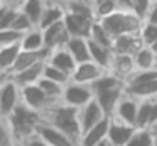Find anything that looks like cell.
<instances>
[{"instance_id": "obj_1", "label": "cell", "mask_w": 157, "mask_h": 146, "mask_svg": "<svg viewBox=\"0 0 157 146\" xmlns=\"http://www.w3.org/2000/svg\"><path fill=\"white\" fill-rule=\"evenodd\" d=\"M42 121L48 124L58 128L59 131H63L66 136L78 143L81 139V124H79V109L68 106L64 102H58L52 108H49L48 111L42 112Z\"/></svg>"}, {"instance_id": "obj_2", "label": "cell", "mask_w": 157, "mask_h": 146, "mask_svg": "<svg viewBox=\"0 0 157 146\" xmlns=\"http://www.w3.org/2000/svg\"><path fill=\"white\" fill-rule=\"evenodd\" d=\"M42 121V114L34 109L27 108L24 102L17 106V108L12 111V114L7 118V123H9V128H10L12 134L15 136L19 143L22 139L29 138L36 133L37 126L41 124Z\"/></svg>"}, {"instance_id": "obj_3", "label": "cell", "mask_w": 157, "mask_h": 146, "mask_svg": "<svg viewBox=\"0 0 157 146\" xmlns=\"http://www.w3.org/2000/svg\"><path fill=\"white\" fill-rule=\"evenodd\" d=\"M98 22L110 32L113 39L125 34H140V29L144 25L142 17H139L133 10H123V9H118L112 15Z\"/></svg>"}, {"instance_id": "obj_4", "label": "cell", "mask_w": 157, "mask_h": 146, "mask_svg": "<svg viewBox=\"0 0 157 146\" xmlns=\"http://www.w3.org/2000/svg\"><path fill=\"white\" fill-rule=\"evenodd\" d=\"M21 94H22V102H24L27 108L34 109L37 112H44L48 111L49 108H52L54 104L61 101H56V99H51L37 84H31V86H24L21 87Z\"/></svg>"}, {"instance_id": "obj_5", "label": "cell", "mask_w": 157, "mask_h": 146, "mask_svg": "<svg viewBox=\"0 0 157 146\" xmlns=\"http://www.w3.org/2000/svg\"><path fill=\"white\" fill-rule=\"evenodd\" d=\"M21 102H22L21 86L12 77H9L4 82V86L0 87V118L7 119Z\"/></svg>"}, {"instance_id": "obj_6", "label": "cell", "mask_w": 157, "mask_h": 146, "mask_svg": "<svg viewBox=\"0 0 157 146\" xmlns=\"http://www.w3.org/2000/svg\"><path fill=\"white\" fill-rule=\"evenodd\" d=\"M95 98L91 87L86 84H78V82L69 81L63 89V96H61V102L73 108H83L85 104H88L91 99Z\"/></svg>"}, {"instance_id": "obj_7", "label": "cell", "mask_w": 157, "mask_h": 146, "mask_svg": "<svg viewBox=\"0 0 157 146\" xmlns=\"http://www.w3.org/2000/svg\"><path fill=\"white\" fill-rule=\"evenodd\" d=\"M105 72H108L106 69H103L101 66H98L96 62L88 61V62H81L76 66L75 72L71 74V81L78 82V84H86L91 86L96 79H100Z\"/></svg>"}, {"instance_id": "obj_8", "label": "cell", "mask_w": 157, "mask_h": 146, "mask_svg": "<svg viewBox=\"0 0 157 146\" xmlns=\"http://www.w3.org/2000/svg\"><path fill=\"white\" fill-rule=\"evenodd\" d=\"M63 22H64V27L68 30L69 37H83V39H90L91 27L95 24V20H91V19L75 15L71 12H66Z\"/></svg>"}, {"instance_id": "obj_9", "label": "cell", "mask_w": 157, "mask_h": 146, "mask_svg": "<svg viewBox=\"0 0 157 146\" xmlns=\"http://www.w3.org/2000/svg\"><path fill=\"white\" fill-rule=\"evenodd\" d=\"M135 126H130L127 123H122L120 119L110 116V129H108V139L113 146H125L128 143V139L132 138V134L135 133Z\"/></svg>"}, {"instance_id": "obj_10", "label": "cell", "mask_w": 157, "mask_h": 146, "mask_svg": "<svg viewBox=\"0 0 157 146\" xmlns=\"http://www.w3.org/2000/svg\"><path fill=\"white\" fill-rule=\"evenodd\" d=\"M36 133H37L49 146H78V143L73 141L69 136H66L63 131H59L58 128H54V126L48 124V123H44V121H41V124L36 129Z\"/></svg>"}, {"instance_id": "obj_11", "label": "cell", "mask_w": 157, "mask_h": 146, "mask_svg": "<svg viewBox=\"0 0 157 146\" xmlns=\"http://www.w3.org/2000/svg\"><path fill=\"white\" fill-rule=\"evenodd\" d=\"M106 114L103 112V109L100 108L98 101L95 98L85 104L83 108H79V124H81V131H88L90 128H93L95 124H98L101 119H105ZM83 136V134H81Z\"/></svg>"}, {"instance_id": "obj_12", "label": "cell", "mask_w": 157, "mask_h": 146, "mask_svg": "<svg viewBox=\"0 0 157 146\" xmlns=\"http://www.w3.org/2000/svg\"><path fill=\"white\" fill-rule=\"evenodd\" d=\"M44 34V45L48 51L64 47L66 42L69 41V34L64 27V22H58L54 25H49L48 29H42Z\"/></svg>"}, {"instance_id": "obj_13", "label": "cell", "mask_w": 157, "mask_h": 146, "mask_svg": "<svg viewBox=\"0 0 157 146\" xmlns=\"http://www.w3.org/2000/svg\"><path fill=\"white\" fill-rule=\"evenodd\" d=\"M139 99L132 98L128 94H123V98L120 99L118 106H117L113 118L120 119L122 123H127L130 126H135L137 121V111H139Z\"/></svg>"}, {"instance_id": "obj_14", "label": "cell", "mask_w": 157, "mask_h": 146, "mask_svg": "<svg viewBox=\"0 0 157 146\" xmlns=\"http://www.w3.org/2000/svg\"><path fill=\"white\" fill-rule=\"evenodd\" d=\"M123 94H125V86H120V87L110 89V91L98 92V94H95V99L98 101L100 108L103 109V112L106 116H113V112H115L120 99L123 98Z\"/></svg>"}, {"instance_id": "obj_15", "label": "cell", "mask_w": 157, "mask_h": 146, "mask_svg": "<svg viewBox=\"0 0 157 146\" xmlns=\"http://www.w3.org/2000/svg\"><path fill=\"white\" fill-rule=\"evenodd\" d=\"M142 47H144V42H142V39H140V34L118 35V37H115V41H113V54L133 55Z\"/></svg>"}, {"instance_id": "obj_16", "label": "cell", "mask_w": 157, "mask_h": 146, "mask_svg": "<svg viewBox=\"0 0 157 146\" xmlns=\"http://www.w3.org/2000/svg\"><path fill=\"white\" fill-rule=\"evenodd\" d=\"M108 129H110V116H106L98 124H95L93 128H90L88 131L83 133L81 139H79V146H96L103 139H106Z\"/></svg>"}, {"instance_id": "obj_17", "label": "cell", "mask_w": 157, "mask_h": 146, "mask_svg": "<svg viewBox=\"0 0 157 146\" xmlns=\"http://www.w3.org/2000/svg\"><path fill=\"white\" fill-rule=\"evenodd\" d=\"M48 62L51 66H54V67L61 69V71L66 72L68 76H71L73 72H75L76 66H78L66 47H59V49L51 51V54H49V57H48Z\"/></svg>"}, {"instance_id": "obj_18", "label": "cell", "mask_w": 157, "mask_h": 146, "mask_svg": "<svg viewBox=\"0 0 157 146\" xmlns=\"http://www.w3.org/2000/svg\"><path fill=\"white\" fill-rule=\"evenodd\" d=\"M135 69V62H133V55H125V54H113V61L110 66V72L120 77L123 82L125 79L132 74Z\"/></svg>"}, {"instance_id": "obj_19", "label": "cell", "mask_w": 157, "mask_h": 146, "mask_svg": "<svg viewBox=\"0 0 157 146\" xmlns=\"http://www.w3.org/2000/svg\"><path fill=\"white\" fill-rule=\"evenodd\" d=\"M46 62L48 61H41V62H37V64L31 66V67L24 69V71L17 72V74H12L10 77L14 79L21 87H24V86H31V84H37V81L42 77Z\"/></svg>"}, {"instance_id": "obj_20", "label": "cell", "mask_w": 157, "mask_h": 146, "mask_svg": "<svg viewBox=\"0 0 157 146\" xmlns=\"http://www.w3.org/2000/svg\"><path fill=\"white\" fill-rule=\"evenodd\" d=\"M64 47L69 51V54L73 55V59L76 61V64H81V62L91 61V57H90L88 39H83V37H69V41L66 42Z\"/></svg>"}, {"instance_id": "obj_21", "label": "cell", "mask_w": 157, "mask_h": 146, "mask_svg": "<svg viewBox=\"0 0 157 146\" xmlns=\"http://www.w3.org/2000/svg\"><path fill=\"white\" fill-rule=\"evenodd\" d=\"M64 14H66V9L63 4L59 2H54V4H46V9L42 12V17H41V22H39V29H48L49 25H54L58 22H63L64 19Z\"/></svg>"}, {"instance_id": "obj_22", "label": "cell", "mask_w": 157, "mask_h": 146, "mask_svg": "<svg viewBox=\"0 0 157 146\" xmlns=\"http://www.w3.org/2000/svg\"><path fill=\"white\" fill-rule=\"evenodd\" d=\"M88 47H90V57H91V61L96 62L98 66H101L103 69L110 71V66H112V61H113V51L112 49L103 47V45L90 41V39H88Z\"/></svg>"}, {"instance_id": "obj_23", "label": "cell", "mask_w": 157, "mask_h": 146, "mask_svg": "<svg viewBox=\"0 0 157 146\" xmlns=\"http://www.w3.org/2000/svg\"><path fill=\"white\" fill-rule=\"evenodd\" d=\"M125 94L132 96V98L144 101V99H155L157 98V79H152L149 82L137 86H128L125 87Z\"/></svg>"}, {"instance_id": "obj_24", "label": "cell", "mask_w": 157, "mask_h": 146, "mask_svg": "<svg viewBox=\"0 0 157 146\" xmlns=\"http://www.w3.org/2000/svg\"><path fill=\"white\" fill-rule=\"evenodd\" d=\"M133 62H135V69H139V71L157 69V54L154 52L152 47L144 45L133 54Z\"/></svg>"}, {"instance_id": "obj_25", "label": "cell", "mask_w": 157, "mask_h": 146, "mask_svg": "<svg viewBox=\"0 0 157 146\" xmlns=\"http://www.w3.org/2000/svg\"><path fill=\"white\" fill-rule=\"evenodd\" d=\"M21 49L22 51H42V49H46L44 34H42L41 29L36 27L32 30L25 32L21 41Z\"/></svg>"}, {"instance_id": "obj_26", "label": "cell", "mask_w": 157, "mask_h": 146, "mask_svg": "<svg viewBox=\"0 0 157 146\" xmlns=\"http://www.w3.org/2000/svg\"><path fill=\"white\" fill-rule=\"evenodd\" d=\"M21 44H12V45H4L0 47V71L10 72L12 66L15 64L19 54H21Z\"/></svg>"}, {"instance_id": "obj_27", "label": "cell", "mask_w": 157, "mask_h": 146, "mask_svg": "<svg viewBox=\"0 0 157 146\" xmlns=\"http://www.w3.org/2000/svg\"><path fill=\"white\" fill-rule=\"evenodd\" d=\"M46 4H48V2H44V0H24V5L21 7V10L31 19V22L36 27H39V22H41Z\"/></svg>"}, {"instance_id": "obj_28", "label": "cell", "mask_w": 157, "mask_h": 146, "mask_svg": "<svg viewBox=\"0 0 157 146\" xmlns=\"http://www.w3.org/2000/svg\"><path fill=\"white\" fill-rule=\"evenodd\" d=\"M66 12H71L75 15H81V17L91 19V20H96L95 19V12H93V2H83V0H69L64 4Z\"/></svg>"}, {"instance_id": "obj_29", "label": "cell", "mask_w": 157, "mask_h": 146, "mask_svg": "<svg viewBox=\"0 0 157 146\" xmlns=\"http://www.w3.org/2000/svg\"><path fill=\"white\" fill-rule=\"evenodd\" d=\"M90 41H93V42H96V44L103 45V47H108L113 51V41H115V39L110 35V32L106 30L98 20H95V24H93V27H91Z\"/></svg>"}, {"instance_id": "obj_30", "label": "cell", "mask_w": 157, "mask_h": 146, "mask_svg": "<svg viewBox=\"0 0 157 146\" xmlns=\"http://www.w3.org/2000/svg\"><path fill=\"white\" fill-rule=\"evenodd\" d=\"M154 99H144L139 102V111H137V129H150V111H152Z\"/></svg>"}, {"instance_id": "obj_31", "label": "cell", "mask_w": 157, "mask_h": 146, "mask_svg": "<svg viewBox=\"0 0 157 146\" xmlns=\"http://www.w3.org/2000/svg\"><path fill=\"white\" fill-rule=\"evenodd\" d=\"M118 4L117 0H93V12H95V19L101 20V19L112 15L113 12L118 10Z\"/></svg>"}, {"instance_id": "obj_32", "label": "cell", "mask_w": 157, "mask_h": 146, "mask_svg": "<svg viewBox=\"0 0 157 146\" xmlns=\"http://www.w3.org/2000/svg\"><path fill=\"white\" fill-rule=\"evenodd\" d=\"M152 79H157V69H147V71H133L128 77L125 79V87L128 86H137V84H144V82H149Z\"/></svg>"}, {"instance_id": "obj_33", "label": "cell", "mask_w": 157, "mask_h": 146, "mask_svg": "<svg viewBox=\"0 0 157 146\" xmlns=\"http://www.w3.org/2000/svg\"><path fill=\"white\" fill-rule=\"evenodd\" d=\"M125 146H154V129H135Z\"/></svg>"}, {"instance_id": "obj_34", "label": "cell", "mask_w": 157, "mask_h": 146, "mask_svg": "<svg viewBox=\"0 0 157 146\" xmlns=\"http://www.w3.org/2000/svg\"><path fill=\"white\" fill-rule=\"evenodd\" d=\"M37 86L49 96L51 99H56V101H61V96H63V89L64 86L59 84V82H54L51 79H46V77H41L37 81Z\"/></svg>"}, {"instance_id": "obj_35", "label": "cell", "mask_w": 157, "mask_h": 146, "mask_svg": "<svg viewBox=\"0 0 157 146\" xmlns=\"http://www.w3.org/2000/svg\"><path fill=\"white\" fill-rule=\"evenodd\" d=\"M42 77L51 79V81H54V82H59V84H63V86H66L69 81H71V76H68L66 72H63L61 69H58V67H54V66H51L49 62H46V66H44Z\"/></svg>"}, {"instance_id": "obj_36", "label": "cell", "mask_w": 157, "mask_h": 146, "mask_svg": "<svg viewBox=\"0 0 157 146\" xmlns=\"http://www.w3.org/2000/svg\"><path fill=\"white\" fill-rule=\"evenodd\" d=\"M140 39H142L144 45L152 47V45L157 42V25L155 24H149V22H144L142 29H140Z\"/></svg>"}, {"instance_id": "obj_37", "label": "cell", "mask_w": 157, "mask_h": 146, "mask_svg": "<svg viewBox=\"0 0 157 146\" xmlns=\"http://www.w3.org/2000/svg\"><path fill=\"white\" fill-rule=\"evenodd\" d=\"M10 29H14V30L21 32V34L24 35L25 32H29V30H32V29H36V25L32 24L31 19H29L27 15L24 14V12L19 10L17 15H15V20H14V24H12Z\"/></svg>"}, {"instance_id": "obj_38", "label": "cell", "mask_w": 157, "mask_h": 146, "mask_svg": "<svg viewBox=\"0 0 157 146\" xmlns=\"http://www.w3.org/2000/svg\"><path fill=\"white\" fill-rule=\"evenodd\" d=\"M22 34L14 29H0V47L12 44H21Z\"/></svg>"}, {"instance_id": "obj_39", "label": "cell", "mask_w": 157, "mask_h": 146, "mask_svg": "<svg viewBox=\"0 0 157 146\" xmlns=\"http://www.w3.org/2000/svg\"><path fill=\"white\" fill-rule=\"evenodd\" d=\"M150 5H152V0H133V12L139 17L145 19V14Z\"/></svg>"}, {"instance_id": "obj_40", "label": "cell", "mask_w": 157, "mask_h": 146, "mask_svg": "<svg viewBox=\"0 0 157 146\" xmlns=\"http://www.w3.org/2000/svg\"><path fill=\"white\" fill-rule=\"evenodd\" d=\"M19 146H49V144L41 138V136L37 134V133H34L32 136H29V138L22 139V141L19 143Z\"/></svg>"}, {"instance_id": "obj_41", "label": "cell", "mask_w": 157, "mask_h": 146, "mask_svg": "<svg viewBox=\"0 0 157 146\" xmlns=\"http://www.w3.org/2000/svg\"><path fill=\"white\" fill-rule=\"evenodd\" d=\"M144 22H149V24H155L157 25V2H152V5L149 7L145 14V19Z\"/></svg>"}, {"instance_id": "obj_42", "label": "cell", "mask_w": 157, "mask_h": 146, "mask_svg": "<svg viewBox=\"0 0 157 146\" xmlns=\"http://www.w3.org/2000/svg\"><path fill=\"white\" fill-rule=\"evenodd\" d=\"M157 126V98L152 101V111H150V129Z\"/></svg>"}, {"instance_id": "obj_43", "label": "cell", "mask_w": 157, "mask_h": 146, "mask_svg": "<svg viewBox=\"0 0 157 146\" xmlns=\"http://www.w3.org/2000/svg\"><path fill=\"white\" fill-rule=\"evenodd\" d=\"M117 4L123 10H133V0H117Z\"/></svg>"}, {"instance_id": "obj_44", "label": "cell", "mask_w": 157, "mask_h": 146, "mask_svg": "<svg viewBox=\"0 0 157 146\" xmlns=\"http://www.w3.org/2000/svg\"><path fill=\"white\" fill-rule=\"evenodd\" d=\"M4 4L10 9H19L21 10V7L24 5V0H4Z\"/></svg>"}, {"instance_id": "obj_45", "label": "cell", "mask_w": 157, "mask_h": 146, "mask_svg": "<svg viewBox=\"0 0 157 146\" xmlns=\"http://www.w3.org/2000/svg\"><path fill=\"white\" fill-rule=\"evenodd\" d=\"M9 77H10V76H9L7 72H4V71H0V87H2V86H4V82L7 81Z\"/></svg>"}, {"instance_id": "obj_46", "label": "cell", "mask_w": 157, "mask_h": 146, "mask_svg": "<svg viewBox=\"0 0 157 146\" xmlns=\"http://www.w3.org/2000/svg\"><path fill=\"white\" fill-rule=\"evenodd\" d=\"M96 146H113V144L108 141V139H103V141H101V143H98Z\"/></svg>"}, {"instance_id": "obj_47", "label": "cell", "mask_w": 157, "mask_h": 146, "mask_svg": "<svg viewBox=\"0 0 157 146\" xmlns=\"http://www.w3.org/2000/svg\"><path fill=\"white\" fill-rule=\"evenodd\" d=\"M5 10H7V5H4V7H0V22H2V19H4Z\"/></svg>"}, {"instance_id": "obj_48", "label": "cell", "mask_w": 157, "mask_h": 146, "mask_svg": "<svg viewBox=\"0 0 157 146\" xmlns=\"http://www.w3.org/2000/svg\"><path fill=\"white\" fill-rule=\"evenodd\" d=\"M154 146H157V129H154Z\"/></svg>"}, {"instance_id": "obj_49", "label": "cell", "mask_w": 157, "mask_h": 146, "mask_svg": "<svg viewBox=\"0 0 157 146\" xmlns=\"http://www.w3.org/2000/svg\"><path fill=\"white\" fill-rule=\"evenodd\" d=\"M44 2H48V4H54V2H59V0H44ZM61 4V2H59Z\"/></svg>"}, {"instance_id": "obj_50", "label": "cell", "mask_w": 157, "mask_h": 146, "mask_svg": "<svg viewBox=\"0 0 157 146\" xmlns=\"http://www.w3.org/2000/svg\"><path fill=\"white\" fill-rule=\"evenodd\" d=\"M59 2H61V4H63V5H64V4H66V2H69V0H59Z\"/></svg>"}, {"instance_id": "obj_51", "label": "cell", "mask_w": 157, "mask_h": 146, "mask_svg": "<svg viewBox=\"0 0 157 146\" xmlns=\"http://www.w3.org/2000/svg\"><path fill=\"white\" fill-rule=\"evenodd\" d=\"M4 5H5V4H4V0H0V7H4Z\"/></svg>"}, {"instance_id": "obj_52", "label": "cell", "mask_w": 157, "mask_h": 146, "mask_svg": "<svg viewBox=\"0 0 157 146\" xmlns=\"http://www.w3.org/2000/svg\"><path fill=\"white\" fill-rule=\"evenodd\" d=\"M83 2H93V0H83Z\"/></svg>"}, {"instance_id": "obj_53", "label": "cell", "mask_w": 157, "mask_h": 146, "mask_svg": "<svg viewBox=\"0 0 157 146\" xmlns=\"http://www.w3.org/2000/svg\"><path fill=\"white\" fill-rule=\"evenodd\" d=\"M152 2H157V0H152Z\"/></svg>"}]
</instances>
